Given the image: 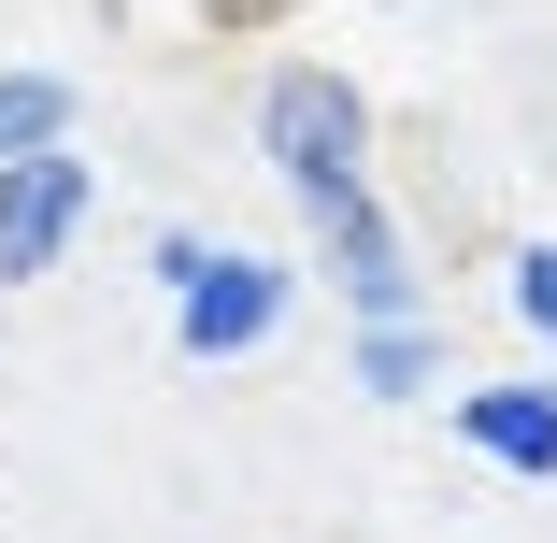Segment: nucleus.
<instances>
[{
    "mask_svg": "<svg viewBox=\"0 0 557 543\" xmlns=\"http://www.w3.org/2000/svg\"><path fill=\"white\" fill-rule=\"evenodd\" d=\"M258 158H272L314 214H344V200L372 186V100L329 72V58H286V72L258 86Z\"/></svg>",
    "mask_w": 557,
    "mask_h": 543,
    "instance_id": "obj_1",
    "label": "nucleus"
},
{
    "mask_svg": "<svg viewBox=\"0 0 557 543\" xmlns=\"http://www.w3.org/2000/svg\"><path fill=\"white\" fill-rule=\"evenodd\" d=\"M86 230V158H0V286H29L58 244Z\"/></svg>",
    "mask_w": 557,
    "mask_h": 543,
    "instance_id": "obj_2",
    "label": "nucleus"
},
{
    "mask_svg": "<svg viewBox=\"0 0 557 543\" xmlns=\"http://www.w3.org/2000/svg\"><path fill=\"white\" fill-rule=\"evenodd\" d=\"M286 314V272L272 258H214L200 286H186V358H230V344H258Z\"/></svg>",
    "mask_w": 557,
    "mask_h": 543,
    "instance_id": "obj_3",
    "label": "nucleus"
},
{
    "mask_svg": "<svg viewBox=\"0 0 557 543\" xmlns=\"http://www.w3.org/2000/svg\"><path fill=\"white\" fill-rule=\"evenodd\" d=\"M458 444L500 472H557V386H458Z\"/></svg>",
    "mask_w": 557,
    "mask_h": 543,
    "instance_id": "obj_4",
    "label": "nucleus"
},
{
    "mask_svg": "<svg viewBox=\"0 0 557 543\" xmlns=\"http://www.w3.org/2000/svg\"><path fill=\"white\" fill-rule=\"evenodd\" d=\"M72 129V86L58 72H0V158H44Z\"/></svg>",
    "mask_w": 557,
    "mask_h": 543,
    "instance_id": "obj_5",
    "label": "nucleus"
},
{
    "mask_svg": "<svg viewBox=\"0 0 557 543\" xmlns=\"http://www.w3.org/2000/svg\"><path fill=\"white\" fill-rule=\"evenodd\" d=\"M358 372H372V386H386V400H400V386H414V372H429V344H414V330H372V344H358Z\"/></svg>",
    "mask_w": 557,
    "mask_h": 543,
    "instance_id": "obj_6",
    "label": "nucleus"
},
{
    "mask_svg": "<svg viewBox=\"0 0 557 543\" xmlns=\"http://www.w3.org/2000/svg\"><path fill=\"white\" fill-rule=\"evenodd\" d=\"M515 300H529V330L557 344V244H529V258H515Z\"/></svg>",
    "mask_w": 557,
    "mask_h": 543,
    "instance_id": "obj_7",
    "label": "nucleus"
}]
</instances>
